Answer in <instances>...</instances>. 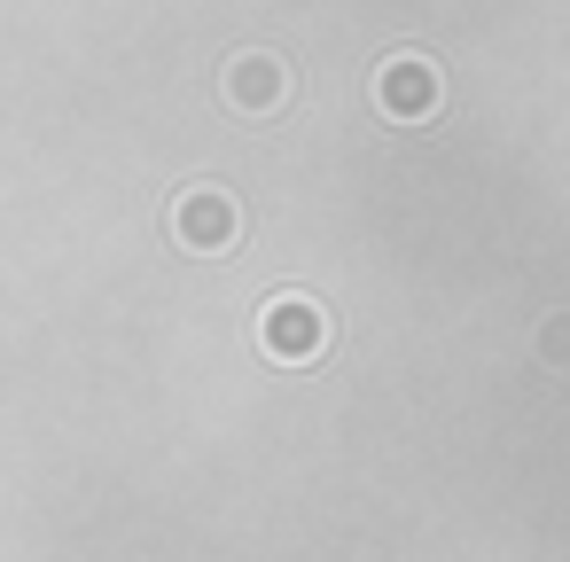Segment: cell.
Segmentation results:
<instances>
[{
  "mask_svg": "<svg viewBox=\"0 0 570 562\" xmlns=\"http://www.w3.org/2000/svg\"><path fill=\"white\" fill-rule=\"evenodd\" d=\"M173 235H180V250H196V258H227V250L243 243V204H235L227 188H188V196L173 204Z\"/></svg>",
  "mask_w": 570,
  "mask_h": 562,
  "instance_id": "7a4b0ae2",
  "label": "cell"
},
{
  "mask_svg": "<svg viewBox=\"0 0 570 562\" xmlns=\"http://www.w3.org/2000/svg\"><path fill=\"white\" fill-rule=\"evenodd\" d=\"M539 359H547V367H570V313H547V328H539Z\"/></svg>",
  "mask_w": 570,
  "mask_h": 562,
  "instance_id": "5b68a950",
  "label": "cell"
},
{
  "mask_svg": "<svg viewBox=\"0 0 570 562\" xmlns=\"http://www.w3.org/2000/svg\"><path fill=\"white\" fill-rule=\"evenodd\" d=\"M438 102H445V87H438V63H430V56H391V63L375 71V110H383V118L422 126V118H438Z\"/></svg>",
  "mask_w": 570,
  "mask_h": 562,
  "instance_id": "3957f363",
  "label": "cell"
},
{
  "mask_svg": "<svg viewBox=\"0 0 570 562\" xmlns=\"http://www.w3.org/2000/svg\"><path fill=\"white\" fill-rule=\"evenodd\" d=\"M227 102H235L243 118H274V110L289 102L282 56H235V63H227Z\"/></svg>",
  "mask_w": 570,
  "mask_h": 562,
  "instance_id": "277c9868",
  "label": "cell"
},
{
  "mask_svg": "<svg viewBox=\"0 0 570 562\" xmlns=\"http://www.w3.org/2000/svg\"><path fill=\"white\" fill-rule=\"evenodd\" d=\"M336 344V321H328V305H313V297H274L266 313H258V352L266 359H282V367H313L321 352Z\"/></svg>",
  "mask_w": 570,
  "mask_h": 562,
  "instance_id": "6da1fadb",
  "label": "cell"
}]
</instances>
